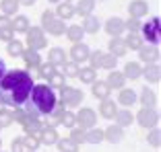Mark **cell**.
<instances>
[{
    "label": "cell",
    "instance_id": "cell-1",
    "mask_svg": "<svg viewBox=\"0 0 161 152\" xmlns=\"http://www.w3.org/2000/svg\"><path fill=\"white\" fill-rule=\"evenodd\" d=\"M33 89V78L25 70H10L0 80V103L19 109L27 103Z\"/></svg>",
    "mask_w": 161,
    "mask_h": 152
},
{
    "label": "cell",
    "instance_id": "cell-2",
    "mask_svg": "<svg viewBox=\"0 0 161 152\" xmlns=\"http://www.w3.org/2000/svg\"><path fill=\"white\" fill-rule=\"evenodd\" d=\"M56 105H58V97L54 93V89H50L47 84H33L31 95H29L27 103L23 105V109L33 119H39V117H47L56 109Z\"/></svg>",
    "mask_w": 161,
    "mask_h": 152
},
{
    "label": "cell",
    "instance_id": "cell-3",
    "mask_svg": "<svg viewBox=\"0 0 161 152\" xmlns=\"http://www.w3.org/2000/svg\"><path fill=\"white\" fill-rule=\"evenodd\" d=\"M42 31H47L52 35H62L66 31V25H64V21L58 19L52 10H46L42 14Z\"/></svg>",
    "mask_w": 161,
    "mask_h": 152
},
{
    "label": "cell",
    "instance_id": "cell-4",
    "mask_svg": "<svg viewBox=\"0 0 161 152\" xmlns=\"http://www.w3.org/2000/svg\"><path fill=\"white\" fill-rule=\"evenodd\" d=\"M141 31H142V39L147 43H151V45H157L159 43V37H161V31H159V19H151V21H147V23L141 27Z\"/></svg>",
    "mask_w": 161,
    "mask_h": 152
},
{
    "label": "cell",
    "instance_id": "cell-5",
    "mask_svg": "<svg viewBox=\"0 0 161 152\" xmlns=\"http://www.w3.org/2000/svg\"><path fill=\"white\" fill-rule=\"evenodd\" d=\"M60 93V101L62 107H76V105L83 103V93L79 89H72V86H62Z\"/></svg>",
    "mask_w": 161,
    "mask_h": 152
},
{
    "label": "cell",
    "instance_id": "cell-6",
    "mask_svg": "<svg viewBox=\"0 0 161 152\" xmlns=\"http://www.w3.org/2000/svg\"><path fill=\"white\" fill-rule=\"evenodd\" d=\"M27 45H29V49H35V52H39V49L46 48L47 41H46V37H43L42 29H37V27L29 29L27 31Z\"/></svg>",
    "mask_w": 161,
    "mask_h": 152
},
{
    "label": "cell",
    "instance_id": "cell-7",
    "mask_svg": "<svg viewBox=\"0 0 161 152\" xmlns=\"http://www.w3.org/2000/svg\"><path fill=\"white\" fill-rule=\"evenodd\" d=\"M136 119H138V124H141L142 128H155L157 121H159V115H157V111L153 109V107H142V109L138 111Z\"/></svg>",
    "mask_w": 161,
    "mask_h": 152
},
{
    "label": "cell",
    "instance_id": "cell-8",
    "mask_svg": "<svg viewBox=\"0 0 161 152\" xmlns=\"http://www.w3.org/2000/svg\"><path fill=\"white\" fill-rule=\"evenodd\" d=\"M76 124L80 125L83 129H91L95 125V121H97V115H95L93 109H89V107H83V109L79 111V113L75 115Z\"/></svg>",
    "mask_w": 161,
    "mask_h": 152
},
{
    "label": "cell",
    "instance_id": "cell-9",
    "mask_svg": "<svg viewBox=\"0 0 161 152\" xmlns=\"http://www.w3.org/2000/svg\"><path fill=\"white\" fill-rule=\"evenodd\" d=\"M89 48H87L85 43H75L70 49V58H72V62L75 64H80V62H85L87 58H89Z\"/></svg>",
    "mask_w": 161,
    "mask_h": 152
},
{
    "label": "cell",
    "instance_id": "cell-10",
    "mask_svg": "<svg viewBox=\"0 0 161 152\" xmlns=\"http://www.w3.org/2000/svg\"><path fill=\"white\" fill-rule=\"evenodd\" d=\"M138 56H141L142 62H147V64H155L157 62V58H159V49L155 48V45H141L138 48Z\"/></svg>",
    "mask_w": 161,
    "mask_h": 152
},
{
    "label": "cell",
    "instance_id": "cell-11",
    "mask_svg": "<svg viewBox=\"0 0 161 152\" xmlns=\"http://www.w3.org/2000/svg\"><path fill=\"white\" fill-rule=\"evenodd\" d=\"M39 142L42 144H47V146H52V144H56L58 140V132H56V128H50V125H46V128H42V132H39Z\"/></svg>",
    "mask_w": 161,
    "mask_h": 152
},
{
    "label": "cell",
    "instance_id": "cell-12",
    "mask_svg": "<svg viewBox=\"0 0 161 152\" xmlns=\"http://www.w3.org/2000/svg\"><path fill=\"white\" fill-rule=\"evenodd\" d=\"M128 10H130V17L132 19H141V17H145L149 13V4L145 0H134V2H130Z\"/></svg>",
    "mask_w": 161,
    "mask_h": 152
},
{
    "label": "cell",
    "instance_id": "cell-13",
    "mask_svg": "<svg viewBox=\"0 0 161 152\" xmlns=\"http://www.w3.org/2000/svg\"><path fill=\"white\" fill-rule=\"evenodd\" d=\"M105 31H108L109 35H114V37H120V33L124 31V21L118 19V17L109 19L108 23H105Z\"/></svg>",
    "mask_w": 161,
    "mask_h": 152
},
{
    "label": "cell",
    "instance_id": "cell-14",
    "mask_svg": "<svg viewBox=\"0 0 161 152\" xmlns=\"http://www.w3.org/2000/svg\"><path fill=\"white\" fill-rule=\"evenodd\" d=\"M118 103L124 105V107H130V105L136 103V93L132 89H122L118 95Z\"/></svg>",
    "mask_w": 161,
    "mask_h": 152
},
{
    "label": "cell",
    "instance_id": "cell-15",
    "mask_svg": "<svg viewBox=\"0 0 161 152\" xmlns=\"http://www.w3.org/2000/svg\"><path fill=\"white\" fill-rule=\"evenodd\" d=\"M10 29L17 31V33H27L29 31V19L23 14H17V19L10 21Z\"/></svg>",
    "mask_w": 161,
    "mask_h": 152
},
{
    "label": "cell",
    "instance_id": "cell-16",
    "mask_svg": "<svg viewBox=\"0 0 161 152\" xmlns=\"http://www.w3.org/2000/svg\"><path fill=\"white\" fill-rule=\"evenodd\" d=\"M23 60H25V64H27L29 68H39V64H42L39 52H35V49H25L23 52Z\"/></svg>",
    "mask_w": 161,
    "mask_h": 152
},
{
    "label": "cell",
    "instance_id": "cell-17",
    "mask_svg": "<svg viewBox=\"0 0 161 152\" xmlns=\"http://www.w3.org/2000/svg\"><path fill=\"white\" fill-rule=\"evenodd\" d=\"M47 62L52 64V66H62V64H66V52L60 48H54L50 49V60Z\"/></svg>",
    "mask_w": 161,
    "mask_h": 152
},
{
    "label": "cell",
    "instance_id": "cell-18",
    "mask_svg": "<svg viewBox=\"0 0 161 152\" xmlns=\"http://www.w3.org/2000/svg\"><path fill=\"white\" fill-rule=\"evenodd\" d=\"M116 101H109V99H103V103L99 105V113L103 115L105 119H114V115H116Z\"/></svg>",
    "mask_w": 161,
    "mask_h": 152
},
{
    "label": "cell",
    "instance_id": "cell-19",
    "mask_svg": "<svg viewBox=\"0 0 161 152\" xmlns=\"http://www.w3.org/2000/svg\"><path fill=\"white\" fill-rule=\"evenodd\" d=\"M122 136H124V132H122V128L120 125H109L108 129L103 132V140H109V142H120L122 140Z\"/></svg>",
    "mask_w": 161,
    "mask_h": 152
},
{
    "label": "cell",
    "instance_id": "cell-20",
    "mask_svg": "<svg viewBox=\"0 0 161 152\" xmlns=\"http://www.w3.org/2000/svg\"><path fill=\"white\" fill-rule=\"evenodd\" d=\"M122 74H124V78H130V80H136V78H141V76H142V70H141V66H138L136 62H128Z\"/></svg>",
    "mask_w": 161,
    "mask_h": 152
},
{
    "label": "cell",
    "instance_id": "cell-21",
    "mask_svg": "<svg viewBox=\"0 0 161 152\" xmlns=\"http://www.w3.org/2000/svg\"><path fill=\"white\" fill-rule=\"evenodd\" d=\"M72 14H75V4H70V2H66V0L58 4L56 17H58V19H60V21H62V19H70Z\"/></svg>",
    "mask_w": 161,
    "mask_h": 152
},
{
    "label": "cell",
    "instance_id": "cell-22",
    "mask_svg": "<svg viewBox=\"0 0 161 152\" xmlns=\"http://www.w3.org/2000/svg\"><path fill=\"white\" fill-rule=\"evenodd\" d=\"M95 8V0H79V4L75 6V13H79L80 17H89Z\"/></svg>",
    "mask_w": 161,
    "mask_h": 152
},
{
    "label": "cell",
    "instance_id": "cell-23",
    "mask_svg": "<svg viewBox=\"0 0 161 152\" xmlns=\"http://www.w3.org/2000/svg\"><path fill=\"white\" fill-rule=\"evenodd\" d=\"M25 132L29 134V136H35L37 138L39 132H42V124H39V119H33V117H27V121L23 124Z\"/></svg>",
    "mask_w": 161,
    "mask_h": 152
},
{
    "label": "cell",
    "instance_id": "cell-24",
    "mask_svg": "<svg viewBox=\"0 0 161 152\" xmlns=\"http://www.w3.org/2000/svg\"><path fill=\"white\" fill-rule=\"evenodd\" d=\"M124 82H126V78H124L122 72H112V74L108 76V82H105V84H108L109 89H122Z\"/></svg>",
    "mask_w": 161,
    "mask_h": 152
},
{
    "label": "cell",
    "instance_id": "cell-25",
    "mask_svg": "<svg viewBox=\"0 0 161 152\" xmlns=\"http://www.w3.org/2000/svg\"><path fill=\"white\" fill-rule=\"evenodd\" d=\"M141 103L145 105V107H153V105L157 103V95L149 89V86H145V89L141 90Z\"/></svg>",
    "mask_w": 161,
    "mask_h": 152
},
{
    "label": "cell",
    "instance_id": "cell-26",
    "mask_svg": "<svg viewBox=\"0 0 161 152\" xmlns=\"http://www.w3.org/2000/svg\"><path fill=\"white\" fill-rule=\"evenodd\" d=\"M83 31H87V33H97V31H99V19L93 17V14L85 17V21H83Z\"/></svg>",
    "mask_w": 161,
    "mask_h": 152
},
{
    "label": "cell",
    "instance_id": "cell-27",
    "mask_svg": "<svg viewBox=\"0 0 161 152\" xmlns=\"http://www.w3.org/2000/svg\"><path fill=\"white\" fill-rule=\"evenodd\" d=\"M109 52H112V56H124L126 53V45H124V41L120 37H114L112 41H109Z\"/></svg>",
    "mask_w": 161,
    "mask_h": 152
},
{
    "label": "cell",
    "instance_id": "cell-28",
    "mask_svg": "<svg viewBox=\"0 0 161 152\" xmlns=\"http://www.w3.org/2000/svg\"><path fill=\"white\" fill-rule=\"evenodd\" d=\"M64 33H66V37L70 39L72 43H80V39H83V33H85V31H83V27H79V25H72V27H68Z\"/></svg>",
    "mask_w": 161,
    "mask_h": 152
},
{
    "label": "cell",
    "instance_id": "cell-29",
    "mask_svg": "<svg viewBox=\"0 0 161 152\" xmlns=\"http://www.w3.org/2000/svg\"><path fill=\"white\" fill-rule=\"evenodd\" d=\"M142 74H145V78H147L149 82H159L161 72H159V66H157V64H149V66L142 70Z\"/></svg>",
    "mask_w": 161,
    "mask_h": 152
},
{
    "label": "cell",
    "instance_id": "cell-30",
    "mask_svg": "<svg viewBox=\"0 0 161 152\" xmlns=\"http://www.w3.org/2000/svg\"><path fill=\"white\" fill-rule=\"evenodd\" d=\"M116 125H120V128H124V125L132 124V113L128 109H122V111H116Z\"/></svg>",
    "mask_w": 161,
    "mask_h": 152
},
{
    "label": "cell",
    "instance_id": "cell-31",
    "mask_svg": "<svg viewBox=\"0 0 161 152\" xmlns=\"http://www.w3.org/2000/svg\"><path fill=\"white\" fill-rule=\"evenodd\" d=\"M109 93H112V89H109L105 82H93V95L97 97V99H108Z\"/></svg>",
    "mask_w": 161,
    "mask_h": 152
},
{
    "label": "cell",
    "instance_id": "cell-32",
    "mask_svg": "<svg viewBox=\"0 0 161 152\" xmlns=\"http://www.w3.org/2000/svg\"><path fill=\"white\" fill-rule=\"evenodd\" d=\"M101 140H103V129H95V128H91L89 132L85 134V142H89V144H99Z\"/></svg>",
    "mask_w": 161,
    "mask_h": 152
},
{
    "label": "cell",
    "instance_id": "cell-33",
    "mask_svg": "<svg viewBox=\"0 0 161 152\" xmlns=\"http://www.w3.org/2000/svg\"><path fill=\"white\" fill-rule=\"evenodd\" d=\"M17 0H2L0 2V8H2V13H4V17H10V14L17 13Z\"/></svg>",
    "mask_w": 161,
    "mask_h": 152
},
{
    "label": "cell",
    "instance_id": "cell-34",
    "mask_svg": "<svg viewBox=\"0 0 161 152\" xmlns=\"http://www.w3.org/2000/svg\"><path fill=\"white\" fill-rule=\"evenodd\" d=\"M6 49H8V53H10V56H14V58H17V56H23V52H25L23 43L17 41V39H10V41H8V48H6Z\"/></svg>",
    "mask_w": 161,
    "mask_h": 152
},
{
    "label": "cell",
    "instance_id": "cell-35",
    "mask_svg": "<svg viewBox=\"0 0 161 152\" xmlns=\"http://www.w3.org/2000/svg\"><path fill=\"white\" fill-rule=\"evenodd\" d=\"M58 146H60V150L62 152H76L79 150V144H75L70 138H64V140H58Z\"/></svg>",
    "mask_w": 161,
    "mask_h": 152
},
{
    "label": "cell",
    "instance_id": "cell-36",
    "mask_svg": "<svg viewBox=\"0 0 161 152\" xmlns=\"http://www.w3.org/2000/svg\"><path fill=\"white\" fill-rule=\"evenodd\" d=\"M124 45H126V49H128V48H130V49H138V48L142 45V39L138 37L136 33H130V35L126 37V41H124Z\"/></svg>",
    "mask_w": 161,
    "mask_h": 152
},
{
    "label": "cell",
    "instance_id": "cell-37",
    "mask_svg": "<svg viewBox=\"0 0 161 152\" xmlns=\"http://www.w3.org/2000/svg\"><path fill=\"white\" fill-rule=\"evenodd\" d=\"M83 82H95V68H83V70H79V74H76Z\"/></svg>",
    "mask_w": 161,
    "mask_h": 152
},
{
    "label": "cell",
    "instance_id": "cell-38",
    "mask_svg": "<svg viewBox=\"0 0 161 152\" xmlns=\"http://www.w3.org/2000/svg\"><path fill=\"white\" fill-rule=\"evenodd\" d=\"M47 80H50V84H47L50 89H62V86H66V84H64V76H62L60 72H54Z\"/></svg>",
    "mask_w": 161,
    "mask_h": 152
},
{
    "label": "cell",
    "instance_id": "cell-39",
    "mask_svg": "<svg viewBox=\"0 0 161 152\" xmlns=\"http://www.w3.org/2000/svg\"><path fill=\"white\" fill-rule=\"evenodd\" d=\"M64 66V70H62V76H68V78H72V76L79 74V66H76L75 62H66V64H62Z\"/></svg>",
    "mask_w": 161,
    "mask_h": 152
},
{
    "label": "cell",
    "instance_id": "cell-40",
    "mask_svg": "<svg viewBox=\"0 0 161 152\" xmlns=\"http://www.w3.org/2000/svg\"><path fill=\"white\" fill-rule=\"evenodd\" d=\"M85 129L83 128H72V132H70V140L75 144H80V142H85Z\"/></svg>",
    "mask_w": 161,
    "mask_h": 152
},
{
    "label": "cell",
    "instance_id": "cell-41",
    "mask_svg": "<svg viewBox=\"0 0 161 152\" xmlns=\"http://www.w3.org/2000/svg\"><path fill=\"white\" fill-rule=\"evenodd\" d=\"M60 124L66 125V128H75V124H76L75 113H70V111H64V113H62V117H60Z\"/></svg>",
    "mask_w": 161,
    "mask_h": 152
},
{
    "label": "cell",
    "instance_id": "cell-42",
    "mask_svg": "<svg viewBox=\"0 0 161 152\" xmlns=\"http://www.w3.org/2000/svg\"><path fill=\"white\" fill-rule=\"evenodd\" d=\"M23 144H25V148H27L29 152H35V148L39 146V138H35V136H25Z\"/></svg>",
    "mask_w": 161,
    "mask_h": 152
},
{
    "label": "cell",
    "instance_id": "cell-43",
    "mask_svg": "<svg viewBox=\"0 0 161 152\" xmlns=\"http://www.w3.org/2000/svg\"><path fill=\"white\" fill-rule=\"evenodd\" d=\"M54 68H56V66H52L50 62H46V64H39V76H42V78H50V76H52L54 72H56Z\"/></svg>",
    "mask_w": 161,
    "mask_h": 152
},
{
    "label": "cell",
    "instance_id": "cell-44",
    "mask_svg": "<svg viewBox=\"0 0 161 152\" xmlns=\"http://www.w3.org/2000/svg\"><path fill=\"white\" fill-rule=\"evenodd\" d=\"M116 66V56H112V53H103V58H101V66L99 68H114Z\"/></svg>",
    "mask_w": 161,
    "mask_h": 152
},
{
    "label": "cell",
    "instance_id": "cell-45",
    "mask_svg": "<svg viewBox=\"0 0 161 152\" xmlns=\"http://www.w3.org/2000/svg\"><path fill=\"white\" fill-rule=\"evenodd\" d=\"M13 124V113L8 111H0V128H8Z\"/></svg>",
    "mask_w": 161,
    "mask_h": 152
},
{
    "label": "cell",
    "instance_id": "cell-46",
    "mask_svg": "<svg viewBox=\"0 0 161 152\" xmlns=\"http://www.w3.org/2000/svg\"><path fill=\"white\" fill-rule=\"evenodd\" d=\"M89 58H91V68H97V66H101V58H103V52L89 53Z\"/></svg>",
    "mask_w": 161,
    "mask_h": 152
},
{
    "label": "cell",
    "instance_id": "cell-47",
    "mask_svg": "<svg viewBox=\"0 0 161 152\" xmlns=\"http://www.w3.org/2000/svg\"><path fill=\"white\" fill-rule=\"evenodd\" d=\"M124 29H128L130 33H136L138 29H141V23H138L136 19H130L128 23H124Z\"/></svg>",
    "mask_w": 161,
    "mask_h": 152
},
{
    "label": "cell",
    "instance_id": "cell-48",
    "mask_svg": "<svg viewBox=\"0 0 161 152\" xmlns=\"http://www.w3.org/2000/svg\"><path fill=\"white\" fill-rule=\"evenodd\" d=\"M10 148H13V152H29L27 148H25L23 140H14V142H13V146H10Z\"/></svg>",
    "mask_w": 161,
    "mask_h": 152
},
{
    "label": "cell",
    "instance_id": "cell-49",
    "mask_svg": "<svg viewBox=\"0 0 161 152\" xmlns=\"http://www.w3.org/2000/svg\"><path fill=\"white\" fill-rule=\"evenodd\" d=\"M14 35L13 29H0V39H4V41H10Z\"/></svg>",
    "mask_w": 161,
    "mask_h": 152
},
{
    "label": "cell",
    "instance_id": "cell-50",
    "mask_svg": "<svg viewBox=\"0 0 161 152\" xmlns=\"http://www.w3.org/2000/svg\"><path fill=\"white\" fill-rule=\"evenodd\" d=\"M149 142L153 144V146H159V132H151V136H149Z\"/></svg>",
    "mask_w": 161,
    "mask_h": 152
},
{
    "label": "cell",
    "instance_id": "cell-51",
    "mask_svg": "<svg viewBox=\"0 0 161 152\" xmlns=\"http://www.w3.org/2000/svg\"><path fill=\"white\" fill-rule=\"evenodd\" d=\"M0 29H10V19L8 17H0Z\"/></svg>",
    "mask_w": 161,
    "mask_h": 152
},
{
    "label": "cell",
    "instance_id": "cell-52",
    "mask_svg": "<svg viewBox=\"0 0 161 152\" xmlns=\"http://www.w3.org/2000/svg\"><path fill=\"white\" fill-rule=\"evenodd\" d=\"M17 4H23V6H31V4H35V0H17Z\"/></svg>",
    "mask_w": 161,
    "mask_h": 152
},
{
    "label": "cell",
    "instance_id": "cell-53",
    "mask_svg": "<svg viewBox=\"0 0 161 152\" xmlns=\"http://www.w3.org/2000/svg\"><path fill=\"white\" fill-rule=\"evenodd\" d=\"M6 74V66H4V62L0 60V80H2V76Z\"/></svg>",
    "mask_w": 161,
    "mask_h": 152
},
{
    "label": "cell",
    "instance_id": "cell-54",
    "mask_svg": "<svg viewBox=\"0 0 161 152\" xmlns=\"http://www.w3.org/2000/svg\"><path fill=\"white\" fill-rule=\"evenodd\" d=\"M50 2H52V4H60V0H50Z\"/></svg>",
    "mask_w": 161,
    "mask_h": 152
},
{
    "label": "cell",
    "instance_id": "cell-55",
    "mask_svg": "<svg viewBox=\"0 0 161 152\" xmlns=\"http://www.w3.org/2000/svg\"><path fill=\"white\" fill-rule=\"evenodd\" d=\"M0 111H4V109H2V103H0Z\"/></svg>",
    "mask_w": 161,
    "mask_h": 152
},
{
    "label": "cell",
    "instance_id": "cell-56",
    "mask_svg": "<svg viewBox=\"0 0 161 152\" xmlns=\"http://www.w3.org/2000/svg\"><path fill=\"white\" fill-rule=\"evenodd\" d=\"M66 2H68V0H66Z\"/></svg>",
    "mask_w": 161,
    "mask_h": 152
}]
</instances>
